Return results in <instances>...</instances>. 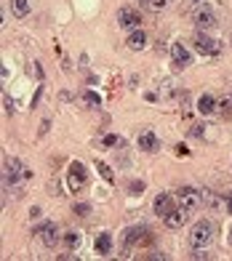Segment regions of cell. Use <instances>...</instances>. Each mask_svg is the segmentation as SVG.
<instances>
[{
  "mask_svg": "<svg viewBox=\"0 0 232 261\" xmlns=\"http://www.w3.org/2000/svg\"><path fill=\"white\" fill-rule=\"evenodd\" d=\"M6 187H21L30 179V171L24 168V163L16 160V158H8L6 160Z\"/></svg>",
  "mask_w": 232,
  "mask_h": 261,
  "instance_id": "6da1fadb",
  "label": "cell"
},
{
  "mask_svg": "<svg viewBox=\"0 0 232 261\" xmlns=\"http://www.w3.org/2000/svg\"><path fill=\"white\" fill-rule=\"evenodd\" d=\"M211 240H214V224H211V221H205V219L195 224L192 232H190V245L200 251V248H205Z\"/></svg>",
  "mask_w": 232,
  "mask_h": 261,
  "instance_id": "7a4b0ae2",
  "label": "cell"
},
{
  "mask_svg": "<svg viewBox=\"0 0 232 261\" xmlns=\"http://www.w3.org/2000/svg\"><path fill=\"white\" fill-rule=\"evenodd\" d=\"M67 187L72 189V192H83V189L88 187V171L83 163H72L67 171Z\"/></svg>",
  "mask_w": 232,
  "mask_h": 261,
  "instance_id": "3957f363",
  "label": "cell"
},
{
  "mask_svg": "<svg viewBox=\"0 0 232 261\" xmlns=\"http://www.w3.org/2000/svg\"><path fill=\"white\" fill-rule=\"evenodd\" d=\"M192 45H195V48H198V54H203V56H219V54H222V43L214 40V38H208L203 30L195 32Z\"/></svg>",
  "mask_w": 232,
  "mask_h": 261,
  "instance_id": "277c9868",
  "label": "cell"
},
{
  "mask_svg": "<svg viewBox=\"0 0 232 261\" xmlns=\"http://www.w3.org/2000/svg\"><path fill=\"white\" fill-rule=\"evenodd\" d=\"M176 200H179V205H182V208H187V211L192 213V211H198V208H200L203 195H200L195 187H182L179 192H176Z\"/></svg>",
  "mask_w": 232,
  "mask_h": 261,
  "instance_id": "5b68a950",
  "label": "cell"
},
{
  "mask_svg": "<svg viewBox=\"0 0 232 261\" xmlns=\"http://www.w3.org/2000/svg\"><path fill=\"white\" fill-rule=\"evenodd\" d=\"M118 24L123 30H139L142 27V16H139V11H134V8H120L118 11Z\"/></svg>",
  "mask_w": 232,
  "mask_h": 261,
  "instance_id": "8992f818",
  "label": "cell"
},
{
  "mask_svg": "<svg viewBox=\"0 0 232 261\" xmlns=\"http://www.w3.org/2000/svg\"><path fill=\"white\" fill-rule=\"evenodd\" d=\"M187 219H190V211L187 208H173L171 213H166V216H163V221H166V227L168 229H182L184 227V224H187Z\"/></svg>",
  "mask_w": 232,
  "mask_h": 261,
  "instance_id": "52a82bcc",
  "label": "cell"
},
{
  "mask_svg": "<svg viewBox=\"0 0 232 261\" xmlns=\"http://www.w3.org/2000/svg\"><path fill=\"white\" fill-rule=\"evenodd\" d=\"M195 24H198V30H211V27H216V14H214V8H208V6H203V8H198L195 11Z\"/></svg>",
  "mask_w": 232,
  "mask_h": 261,
  "instance_id": "ba28073f",
  "label": "cell"
},
{
  "mask_svg": "<svg viewBox=\"0 0 232 261\" xmlns=\"http://www.w3.org/2000/svg\"><path fill=\"white\" fill-rule=\"evenodd\" d=\"M171 59H173V64H176V69L190 67V62H192L187 45H182V43H173V45H171Z\"/></svg>",
  "mask_w": 232,
  "mask_h": 261,
  "instance_id": "9c48e42d",
  "label": "cell"
},
{
  "mask_svg": "<svg viewBox=\"0 0 232 261\" xmlns=\"http://www.w3.org/2000/svg\"><path fill=\"white\" fill-rule=\"evenodd\" d=\"M147 227H131V229H125V234H123V251H128V248H134V245H139L147 237Z\"/></svg>",
  "mask_w": 232,
  "mask_h": 261,
  "instance_id": "30bf717a",
  "label": "cell"
},
{
  "mask_svg": "<svg viewBox=\"0 0 232 261\" xmlns=\"http://www.w3.org/2000/svg\"><path fill=\"white\" fill-rule=\"evenodd\" d=\"M35 234H38V237H40V240H43L45 245H48V248H54L56 243H59V229H56V224H43V227H40L38 232H35Z\"/></svg>",
  "mask_w": 232,
  "mask_h": 261,
  "instance_id": "8fae6325",
  "label": "cell"
},
{
  "mask_svg": "<svg viewBox=\"0 0 232 261\" xmlns=\"http://www.w3.org/2000/svg\"><path fill=\"white\" fill-rule=\"evenodd\" d=\"M136 144H139V149H144V152H155L160 147V141H158V136L152 134V130H142L139 139H136Z\"/></svg>",
  "mask_w": 232,
  "mask_h": 261,
  "instance_id": "7c38bea8",
  "label": "cell"
},
{
  "mask_svg": "<svg viewBox=\"0 0 232 261\" xmlns=\"http://www.w3.org/2000/svg\"><path fill=\"white\" fill-rule=\"evenodd\" d=\"M125 45H128L131 51H144L147 48V35L142 30H131V35L125 38Z\"/></svg>",
  "mask_w": 232,
  "mask_h": 261,
  "instance_id": "4fadbf2b",
  "label": "cell"
},
{
  "mask_svg": "<svg viewBox=\"0 0 232 261\" xmlns=\"http://www.w3.org/2000/svg\"><path fill=\"white\" fill-rule=\"evenodd\" d=\"M94 251L99 256H110L112 253V234L110 232H101L96 240H94Z\"/></svg>",
  "mask_w": 232,
  "mask_h": 261,
  "instance_id": "5bb4252c",
  "label": "cell"
},
{
  "mask_svg": "<svg viewBox=\"0 0 232 261\" xmlns=\"http://www.w3.org/2000/svg\"><path fill=\"white\" fill-rule=\"evenodd\" d=\"M171 211H173V197L168 192H160L155 197V213L158 216H166V213H171Z\"/></svg>",
  "mask_w": 232,
  "mask_h": 261,
  "instance_id": "9a60e30c",
  "label": "cell"
},
{
  "mask_svg": "<svg viewBox=\"0 0 232 261\" xmlns=\"http://www.w3.org/2000/svg\"><path fill=\"white\" fill-rule=\"evenodd\" d=\"M216 110V99L211 96V93H203V96L198 99V112L200 115H211Z\"/></svg>",
  "mask_w": 232,
  "mask_h": 261,
  "instance_id": "2e32d148",
  "label": "cell"
},
{
  "mask_svg": "<svg viewBox=\"0 0 232 261\" xmlns=\"http://www.w3.org/2000/svg\"><path fill=\"white\" fill-rule=\"evenodd\" d=\"M11 11L16 19H24L30 14V0H11Z\"/></svg>",
  "mask_w": 232,
  "mask_h": 261,
  "instance_id": "e0dca14e",
  "label": "cell"
},
{
  "mask_svg": "<svg viewBox=\"0 0 232 261\" xmlns=\"http://www.w3.org/2000/svg\"><path fill=\"white\" fill-rule=\"evenodd\" d=\"M80 240H83V237H80V232H67V234H64V248H67V251H78Z\"/></svg>",
  "mask_w": 232,
  "mask_h": 261,
  "instance_id": "ac0fdd59",
  "label": "cell"
},
{
  "mask_svg": "<svg viewBox=\"0 0 232 261\" xmlns=\"http://www.w3.org/2000/svg\"><path fill=\"white\" fill-rule=\"evenodd\" d=\"M219 112H222L224 117H232V91L222 96V101H219Z\"/></svg>",
  "mask_w": 232,
  "mask_h": 261,
  "instance_id": "d6986e66",
  "label": "cell"
},
{
  "mask_svg": "<svg viewBox=\"0 0 232 261\" xmlns=\"http://www.w3.org/2000/svg\"><path fill=\"white\" fill-rule=\"evenodd\" d=\"M144 3H147L149 11H163V8L171 3V0H144Z\"/></svg>",
  "mask_w": 232,
  "mask_h": 261,
  "instance_id": "ffe728a7",
  "label": "cell"
},
{
  "mask_svg": "<svg viewBox=\"0 0 232 261\" xmlns=\"http://www.w3.org/2000/svg\"><path fill=\"white\" fill-rule=\"evenodd\" d=\"M96 168H99V173H101V179H104V181H115V176H112V171H110V165L96 163Z\"/></svg>",
  "mask_w": 232,
  "mask_h": 261,
  "instance_id": "44dd1931",
  "label": "cell"
},
{
  "mask_svg": "<svg viewBox=\"0 0 232 261\" xmlns=\"http://www.w3.org/2000/svg\"><path fill=\"white\" fill-rule=\"evenodd\" d=\"M88 211H91V205H86V203L75 205V213H78V216H88Z\"/></svg>",
  "mask_w": 232,
  "mask_h": 261,
  "instance_id": "7402d4cb",
  "label": "cell"
},
{
  "mask_svg": "<svg viewBox=\"0 0 232 261\" xmlns=\"http://www.w3.org/2000/svg\"><path fill=\"white\" fill-rule=\"evenodd\" d=\"M142 192H144V184L142 181H134L131 184V195H142Z\"/></svg>",
  "mask_w": 232,
  "mask_h": 261,
  "instance_id": "603a6c76",
  "label": "cell"
},
{
  "mask_svg": "<svg viewBox=\"0 0 232 261\" xmlns=\"http://www.w3.org/2000/svg\"><path fill=\"white\" fill-rule=\"evenodd\" d=\"M83 99H86L88 104H99V96H96V93H91V91H88V93H83Z\"/></svg>",
  "mask_w": 232,
  "mask_h": 261,
  "instance_id": "cb8c5ba5",
  "label": "cell"
},
{
  "mask_svg": "<svg viewBox=\"0 0 232 261\" xmlns=\"http://www.w3.org/2000/svg\"><path fill=\"white\" fill-rule=\"evenodd\" d=\"M101 144H104V147H112V144H120V139H118V136H107Z\"/></svg>",
  "mask_w": 232,
  "mask_h": 261,
  "instance_id": "d4e9b609",
  "label": "cell"
},
{
  "mask_svg": "<svg viewBox=\"0 0 232 261\" xmlns=\"http://www.w3.org/2000/svg\"><path fill=\"white\" fill-rule=\"evenodd\" d=\"M224 205H227V213H232V195L224 197Z\"/></svg>",
  "mask_w": 232,
  "mask_h": 261,
  "instance_id": "484cf974",
  "label": "cell"
},
{
  "mask_svg": "<svg viewBox=\"0 0 232 261\" xmlns=\"http://www.w3.org/2000/svg\"><path fill=\"white\" fill-rule=\"evenodd\" d=\"M6 112H14V101H11L8 96H6Z\"/></svg>",
  "mask_w": 232,
  "mask_h": 261,
  "instance_id": "4316f807",
  "label": "cell"
}]
</instances>
